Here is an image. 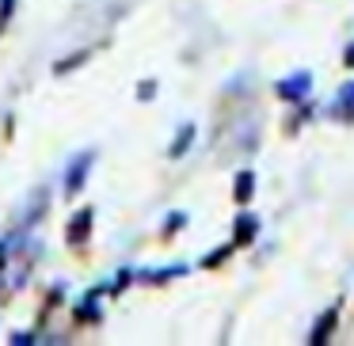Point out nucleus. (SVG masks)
Returning <instances> with one entry per match:
<instances>
[{
  "label": "nucleus",
  "mask_w": 354,
  "mask_h": 346,
  "mask_svg": "<svg viewBox=\"0 0 354 346\" xmlns=\"http://www.w3.org/2000/svg\"><path fill=\"white\" fill-rule=\"evenodd\" d=\"M179 224H187V213H183V209H176V213H168V221H164V236H171V232H176Z\"/></svg>",
  "instance_id": "9"
},
{
  "label": "nucleus",
  "mask_w": 354,
  "mask_h": 346,
  "mask_svg": "<svg viewBox=\"0 0 354 346\" xmlns=\"http://www.w3.org/2000/svg\"><path fill=\"white\" fill-rule=\"evenodd\" d=\"M335 110H339L343 118H354V80L339 88V95H335Z\"/></svg>",
  "instance_id": "6"
},
{
  "label": "nucleus",
  "mask_w": 354,
  "mask_h": 346,
  "mask_svg": "<svg viewBox=\"0 0 354 346\" xmlns=\"http://www.w3.org/2000/svg\"><path fill=\"white\" fill-rule=\"evenodd\" d=\"M191 141H194V126L187 122L183 130H179V137H176V145H171V156H183L187 148H191Z\"/></svg>",
  "instance_id": "8"
},
{
  "label": "nucleus",
  "mask_w": 354,
  "mask_h": 346,
  "mask_svg": "<svg viewBox=\"0 0 354 346\" xmlns=\"http://www.w3.org/2000/svg\"><path fill=\"white\" fill-rule=\"evenodd\" d=\"M229 251H232V244H225V247H217V251H209L206 259H202V267H217V262H221Z\"/></svg>",
  "instance_id": "10"
},
{
  "label": "nucleus",
  "mask_w": 354,
  "mask_h": 346,
  "mask_svg": "<svg viewBox=\"0 0 354 346\" xmlns=\"http://www.w3.org/2000/svg\"><path fill=\"white\" fill-rule=\"evenodd\" d=\"M232 232H236V240H232V244H252L255 232H259V217H255V213H240L236 224H232Z\"/></svg>",
  "instance_id": "4"
},
{
  "label": "nucleus",
  "mask_w": 354,
  "mask_h": 346,
  "mask_svg": "<svg viewBox=\"0 0 354 346\" xmlns=\"http://www.w3.org/2000/svg\"><path fill=\"white\" fill-rule=\"evenodd\" d=\"M92 221H95V209L84 206V209H80V213L69 221V244H84L88 232H92Z\"/></svg>",
  "instance_id": "3"
},
{
  "label": "nucleus",
  "mask_w": 354,
  "mask_h": 346,
  "mask_svg": "<svg viewBox=\"0 0 354 346\" xmlns=\"http://www.w3.org/2000/svg\"><path fill=\"white\" fill-rule=\"evenodd\" d=\"M335 323H339V308H328V312H324L320 320H316V327H313V335H308V343H316V346H320L324 338L331 335V327H335Z\"/></svg>",
  "instance_id": "5"
},
{
  "label": "nucleus",
  "mask_w": 354,
  "mask_h": 346,
  "mask_svg": "<svg viewBox=\"0 0 354 346\" xmlns=\"http://www.w3.org/2000/svg\"><path fill=\"white\" fill-rule=\"evenodd\" d=\"M138 95H141V99H149V95H156V84H149V80H145V84L138 88Z\"/></svg>",
  "instance_id": "12"
},
{
  "label": "nucleus",
  "mask_w": 354,
  "mask_h": 346,
  "mask_svg": "<svg viewBox=\"0 0 354 346\" xmlns=\"http://www.w3.org/2000/svg\"><path fill=\"white\" fill-rule=\"evenodd\" d=\"M92 160H95V153H80L77 160L69 164V175H65V194H77L80 186H84V179H88V168H92Z\"/></svg>",
  "instance_id": "2"
},
{
  "label": "nucleus",
  "mask_w": 354,
  "mask_h": 346,
  "mask_svg": "<svg viewBox=\"0 0 354 346\" xmlns=\"http://www.w3.org/2000/svg\"><path fill=\"white\" fill-rule=\"evenodd\" d=\"M12 8H16V0H0V31L8 27V19H12Z\"/></svg>",
  "instance_id": "11"
},
{
  "label": "nucleus",
  "mask_w": 354,
  "mask_h": 346,
  "mask_svg": "<svg viewBox=\"0 0 354 346\" xmlns=\"http://www.w3.org/2000/svg\"><path fill=\"white\" fill-rule=\"evenodd\" d=\"M308 88H313V77H308V73H293V77H286L274 84V95L286 103H293V99H305Z\"/></svg>",
  "instance_id": "1"
},
{
  "label": "nucleus",
  "mask_w": 354,
  "mask_h": 346,
  "mask_svg": "<svg viewBox=\"0 0 354 346\" xmlns=\"http://www.w3.org/2000/svg\"><path fill=\"white\" fill-rule=\"evenodd\" d=\"M343 61H346V69H354V42H351V50H346V57H343Z\"/></svg>",
  "instance_id": "13"
},
{
  "label": "nucleus",
  "mask_w": 354,
  "mask_h": 346,
  "mask_svg": "<svg viewBox=\"0 0 354 346\" xmlns=\"http://www.w3.org/2000/svg\"><path fill=\"white\" fill-rule=\"evenodd\" d=\"M252 191H255V171H240L236 175V202H252Z\"/></svg>",
  "instance_id": "7"
}]
</instances>
